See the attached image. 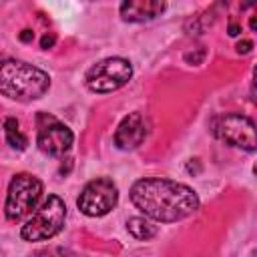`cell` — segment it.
I'll return each mask as SVG.
<instances>
[{
    "label": "cell",
    "instance_id": "5b68a950",
    "mask_svg": "<svg viewBox=\"0 0 257 257\" xmlns=\"http://www.w3.org/2000/svg\"><path fill=\"white\" fill-rule=\"evenodd\" d=\"M131 78H133V64L120 56H110V58L98 60L84 74V82H86L88 90H92L96 94L114 92V90L122 88Z\"/></svg>",
    "mask_w": 257,
    "mask_h": 257
},
{
    "label": "cell",
    "instance_id": "52a82bcc",
    "mask_svg": "<svg viewBox=\"0 0 257 257\" xmlns=\"http://www.w3.org/2000/svg\"><path fill=\"white\" fill-rule=\"evenodd\" d=\"M116 203L118 189L108 177H96L88 181L76 199L80 213H84L86 217H102L110 213L116 207Z\"/></svg>",
    "mask_w": 257,
    "mask_h": 257
},
{
    "label": "cell",
    "instance_id": "4fadbf2b",
    "mask_svg": "<svg viewBox=\"0 0 257 257\" xmlns=\"http://www.w3.org/2000/svg\"><path fill=\"white\" fill-rule=\"evenodd\" d=\"M237 52L239 54H247V52H251V48H253V42L251 40H241V42H237Z\"/></svg>",
    "mask_w": 257,
    "mask_h": 257
},
{
    "label": "cell",
    "instance_id": "7c38bea8",
    "mask_svg": "<svg viewBox=\"0 0 257 257\" xmlns=\"http://www.w3.org/2000/svg\"><path fill=\"white\" fill-rule=\"evenodd\" d=\"M2 128H4V139H6V143H8L12 149L24 151V149L28 147V137L20 131V124H18L16 118H12V116H10V118H4Z\"/></svg>",
    "mask_w": 257,
    "mask_h": 257
},
{
    "label": "cell",
    "instance_id": "277c9868",
    "mask_svg": "<svg viewBox=\"0 0 257 257\" xmlns=\"http://www.w3.org/2000/svg\"><path fill=\"white\" fill-rule=\"evenodd\" d=\"M42 199V181L30 173H18L12 177L4 201V215L8 221L28 219Z\"/></svg>",
    "mask_w": 257,
    "mask_h": 257
},
{
    "label": "cell",
    "instance_id": "2e32d148",
    "mask_svg": "<svg viewBox=\"0 0 257 257\" xmlns=\"http://www.w3.org/2000/svg\"><path fill=\"white\" fill-rule=\"evenodd\" d=\"M239 34H241V26L235 24V22H231L229 24V36H239Z\"/></svg>",
    "mask_w": 257,
    "mask_h": 257
},
{
    "label": "cell",
    "instance_id": "8fae6325",
    "mask_svg": "<svg viewBox=\"0 0 257 257\" xmlns=\"http://www.w3.org/2000/svg\"><path fill=\"white\" fill-rule=\"evenodd\" d=\"M126 231L137 239V241H149L159 233V227L147 219V217H131L126 221Z\"/></svg>",
    "mask_w": 257,
    "mask_h": 257
},
{
    "label": "cell",
    "instance_id": "9a60e30c",
    "mask_svg": "<svg viewBox=\"0 0 257 257\" xmlns=\"http://www.w3.org/2000/svg\"><path fill=\"white\" fill-rule=\"evenodd\" d=\"M203 56H205V50L201 48V50H199V54H187V56H185V60H189V62H191V60H193V62H201V60H203Z\"/></svg>",
    "mask_w": 257,
    "mask_h": 257
},
{
    "label": "cell",
    "instance_id": "ba28073f",
    "mask_svg": "<svg viewBox=\"0 0 257 257\" xmlns=\"http://www.w3.org/2000/svg\"><path fill=\"white\" fill-rule=\"evenodd\" d=\"M74 143L72 131L48 112L36 114V145L44 155L64 157Z\"/></svg>",
    "mask_w": 257,
    "mask_h": 257
},
{
    "label": "cell",
    "instance_id": "30bf717a",
    "mask_svg": "<svg viewBox=\"0 0 257 257\" xmlns=\"http://www.w3.org/2000/svg\"><path fill=\"white\" fill-rule=\"evenodd\" d=\"M167 4L161 0H126L120 4V18L124 22H149L165 12Z\"/></svg>",
    "mask_w": 257,
    "mask_h": 257
},
{
    "label": "cell",
    "instance_id": "3957f363",
    "mask_svg": "<svg viewBox=\"0 0 257 257\" xmlns=\"http://www.w3.org/2000/svg\"><path fill=\"white\" fill-rule=\"evenodd\" d=\"M66 221V205L58 195H48L36 211L26 219L20 229V237L28 243L34 241H48L58 235Z\"/></svg>",
    "mask_w": 257,
    "mask_h": 257
},
{
    "label": "cell",
    "instance_id": "9c48e42d",
    "mask_svg": "<svg viewBox=\"0 0 257 257\" xmlns=\"http://www.w3.org/2000/svg\"><path fill=\"white\" fill-rule=\"evenodd\" d=\"M147 135H149V120L141 112H131L116 126L114 145L120 151H135L145 143Z\"/></svg>",
    "mask_w": 257,
    "mask_h": 257
},
{
    "label": "cell",
    "instance_id": "e0dca14e",
    "mask_svg": "<svg viewBox=\"0 0 257 257\" xmlns=\"http://www.w3.org/2000/svg\"><path fill=\"white\" fill-rule=\"evenodd\" d=\"M32 36H34V34H32L30 30H24V34H20V38H22V40H30Z\"/></svg>",
    "mask_w": 257,
    "mask_h": 257
},
{
    "label": "cell",
    "instance_id": "7a4b0ae2",
    "mask_svg": "<svg viewBox=\"0 0 257 257\" xmlns=\"http://www.w3.org/2000/svg\"><path fill=\"white\" fill-rule=\"evenodd\" d=\"M48 88V72L24 60L0 54V94L12 100L28 102L44 96Z\"/></svg>",
    "mask_w": 257,
    "mask_h": 257
},
{
    "label": "cell",
    "instance_id": "5bb4252c",
    "mask_svg": "<svg viewBox=\"0 0 257 257\" xmlns=\"http://www.w3.org/2000/svg\"><path fill=\"white\" fill-rule=\"evenodd\" d=\"M54 42H56V36H54V34H44V36H42V40H40V46H42L44 50H48Z\"/></svg>",
    "mask_w": 257,
    "mask_h": 257
},
{
    "label": "cell",
    "instance_id": "6da1fadb",
    "mask_svg": "<svg viewBox=\"0 0 257 257\" xmlns=\"http://www.w3.org/2000/svg\"><path fill=\"white\" fill-rule=\"evenodd\" d=\"M131 201L147 219L159 223L181 221L201 205L199 195L189 185L163 177L139 179L131 187Z\"/></svg>",
    "mask_w": 257,
    "mask_h": 257
},
{
    "label": "cell",
    "instance_id": "8992f818",
    "mask_svg": "<svg viewBox=\"0 0 257 257\" xmlns=\"http://www.w3.org/2000/svg\"><path fill=\"white\" fill-rule=\"evenodd\" d=\"M213 135L227 147L241 149L245 153L255 151V124L241 112H225L213 120Z\"/></svg>",
    "mask_w": 257,
    "mask_h": 257
}]
</instances>
